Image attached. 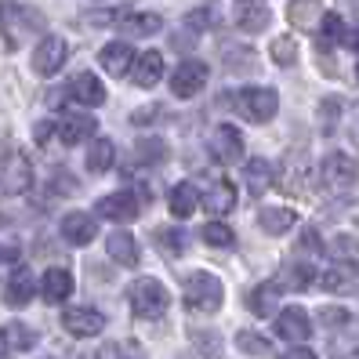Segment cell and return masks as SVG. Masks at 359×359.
I'll list each match as a JSON object with an SVG mask.
<instances>
[{"label": "cell", "mask_w": 359, "mask_h": 359, "mask_svg": "<svg viewBox=\"0 0 359 359\" xmlns=\"http://www.w3.org/2000/svg\"><path fill=\"white\" fill-rule=\"evenodd\" d=\"M40 29H44V15H40V11H33L26 4H15V0L0 4V33H4L8 48H18L26 36H33Z\"/></svg>", "instance_id": "1"}, {"label": "cell", "mask_w": 359, "mask_h": 359, "mask_svg": "<svg viewBox=\"0 0 359 359\" xmlns=\"http://www.w3.org/2000/svg\"><path fill=\"white\" fill-rule=\"evenodd\" d=\"M167 302H171V294H167V287L153 276H142L128 287V305L138 320H160L167 312Z\"/></svg>", "instance_id": "2"}, {"label": "cell", "mask_w": 359, "mask_h": 359, "mask_svg": "<svg viewBox=\"0 0 359 359\" xmlns=\"http://www.w3.org/2000/svg\"><path fill=\"white\" fill-rule=\"evenodd\" d=\"M33 185V167H29V156L22 149H15V145H4L0 142V189L11 196L26 193Z\"/></svg>", "instance_id": "3"}, {"label": "cell", "mask_w": 359, "mask_h": 359, "mask_svg": "<svg viewBox=\"0 0 359 359\" xmlns=\"http://www.w3.org/2000/svg\"><path fill=\"white\" fill-rule=\"evenodd\" d=\"M222 280L210 272H189L185 276V305L193 312H218L222 309Z\"/></svg>", "instance_id": "4"}, {"label": "cell", "mask_w": 359, "mask_h": 359, "mask_svg": "<svg viewBox=\"0 0 359 359\" xmlns=\"http://www.w3.org/2000/svg\"><path fill=\"white\" fill-rule=\"evenodd\" d=\"M236 109L255 123H269L280 109V95L269 88H243V91H236Z\"/></svg>", "instance_id": "5"}, {"label": "cell", "mask_w": 359, "mask_h": 359, "mask_svg": "<svg viewBox=\"0 0 359 359\" xmlns=\"http://www.w3.org/2000/svg\"><path fill=\"white\" fill-rule=\"evenodd\" d=\"M207 76H210L207 62H200V58H182L178 69L171 73V91H175L178 98H196V95L207 88Z\"/></svg>", "instance_id": "6"}, {"label": "cell", "mask_w": 359, "mask_h": 359, "mask_svg": "<svg viewBox=\"0 0 359 359\" xmlns=\"http://www.w3.org/2000/svg\"><path fill=\"white\" fill-rule=\"evenodd\" d=\"M210 156L225 167L240 163L243 160V135L232 128V123H218L215 135H210Z\"/></svg>", "instance_id": "7"}, {"label": "cell", "mask_w": 359, "mask_h": 359, "mask_svg": "<svg viewBox=\"0 0 359 359\" xmlns=\"http://www.w3.org/2000/svg\"><path fill=\"white\" fill-rule=\"evenodd\" d=\"M66 58H69V44L62 36H44L36 44V51H33V69L40 73V76H55L62 66H66Z\"/></svg>", "instance_id": "8"}, {"label": "cell", "mask_w": 359, "mask_h": 359, "mask_svg": "<svg viewBox=\"0 0 359 359\" xmlns=\"http://www.w3.org/2000/svg\"><path fill=\"white\" fill-rule=\"evenodd\" d=\"M359 178V163L348 156V153H330L323 160V182L334 189V193H345V189H352Z\"/></svg>", "instance_id": "9"}, {"label": "cell", "mask_w": 359, "mask_h": 359, "mask_svg": "<svg viewBox=\"0 0 359 359\" xmlns=\"http://www.w3.org/2000/svg\"><path fill=\"white\" fill-rule=\"evenodd\" d=\"M62 327H66V334H73V337H98L102 327H105V316L98 309L73 305V309L62 312Z\"/></svg>", "instance_id": "10"}, {"label": "cell", "mask_w": 359, "mask_h": 359, "mask_svg": "<svg viewBox=\"0 0 359 359\" xmlns=\"http://www.w3.org/2000/svg\"><path fill=\"white\" fill-rule=\"evenodd\" d=\"M276 334L283 337V341L305 345V341H309V334H312L309 312H305L302 305H287V309H280V316H276Z\"/></svg>", "instance_id": "11"}, {"label": "cell", "mask_w": 359, "mask_h": 359, "mask_svg": "<svg viewBox=\"0 0 359 359\" xmlns=\"http://www.w3.org/2000/svg\"><path fill=\"white\" fill-rule=\"evenodd\" d=\"M98 218H109V222H135L138 215H142V203H138V196L135 193H109V196H102L98 203Z\"/></svg>", "instance_id": "12"}, {"label": "cell", "mask_w": 359, "mask_h": 359, "mask_svg": "<svg viewBox=\"0 0 359 359\" xmlns=\"http://www.w3.org/2000/svg\"><path fill=\"white\" fill-rule=\"evenodd\" d=\"M36 298V280L26 265H15L11 269V280L4 287V305L8 309H26L29 302Z\"/></svg>", "instance_id": "13"}, {"label": "cell", "mask_w": 359, "mask_h": 359, "mask_svg": "<svg viewBox=\"0 0 359 359\" xmlns=\"http://www.w3.org/2000/svg\"><path fill=\"white\" fill-rule=\"evenodd\" d=\"M232 18H236V26L243 33H265L269 22H272V11L262 0H236V4H232Z\"/></svg>", "instance_id": "14"}, {"label": "cell", "mask_w": 359, "mask_h": 359, "mask_svg": "<svg viewBox=\"0 0 359 359\" xmlns=\"http://www.w3.org/2000/svg\"><path fill=\"white\" fill-rule=\"evenodd\" d=\"M135 48L128 44V40H113V44H105L98 51V62H102V69L109 73V76H128L135 69Z\"/></svg>", "instance_id": "15"}, {"label": "cell", "mask_w": 359, "mask_h": 359, "mask_svg": "<svg viewBox=\"0 0 359 359\" xmlns=\"http://www.w3.org/2000/svg\"><path fill=\"white\" fill-rule=\"evenodd\" d=\"M62 236H66L69 247H88L98 236V222L88 210H69V215L62 218Z\"/></svg>", "instance_id": "16"}, {"label": "cell", "mask_w": 359, "mask_h": 359, "mask_svg": "<svg viewBox=\"0 0 359 359\" xmlns=\"http://www.w3.org/2000/svg\"><path fill=\"white\" fill-rule=\"evenodd\" d=\"M98 131V120L88 113H66L58 120V138L66 145H80V142H91Z\"/></svg>", "instance_id": "17"}, {"label": "cell", "mask_w": 359, "mask_h": 359, "mask_svg": "<svg viewBox=\"0 0 359 359\" xmlns=\"http://www.w3.org/2000/svg\"><path fill=\"white\" fill-rule=\"evenodd\" d=\"M40 294H44L48 305H62L73 294V272L62 269V265H51L44 272V280H40Z\"/></svg>", "instance_id": "18"}, {"label": "cell", "mask_w": 359, "mask_h": 359, "mask_svg": "<svg viewBox=\"0 0 359 359\" xmlns=\"http://www.w3.org/2000/svg\"><path fill=\"white\" fill-rule=\"evenodd\" d=\"M203 207L215 210V215H229L236 207V189H232L229 178H210L203 189Z\"/></svg>", "instance_id": "19"}, {"label": "cell", "mask_w": 359, "mask_h": 359, "mask_svg": "<svg viewBox=\"0 0 359 359\" xmlns=\"http://www.w3.org/2000/svg\"><path fill=\"white\" fill-rule=\"evenodd\" d=\"M167 207H171V215L175 218H189V215H196V210L203 207V196H200V189L196 185H175L171 193H167Z\"/></svg>", "instance_id": "20"}, {"label": "cell", "mask_w": 359, "mask_h": 359, "mask_svg": "<svg viewBox=\"0 0 359 359\" xmlns=\"http://www.w3.org/2000/svg\"><path fill=\"white\" fill-rule=\"evenodd\" d=\"M163 76V55L160 51H142L135 58V69H131V80L138 88H156Z\"/></svg>", "instance_id": "21"}, {"label": "cell", "mask_w": 359, "mask_h": 359, "mask_svg": "<svg viewBox=\"0 0 359 359\" xmlns=\"http://www.w3.org/2000/svg\"><path fill=\"white\" fill-rule=\"evenodd\" d=\"M69 98H76L80 105H102L105 102V88H102V80L95 73H76L69 80Z\"/></svg>", "instance_id": "22"}, {"label": "cell", "mask_w": 359, "mask_h": 359, "mask_svg": "<svg viewBox=\"0 0 359 359\" xmlns=\"http://www.w3.org/2000/svg\"><path fill=\"white\" fill-rule=\"evenodd\" d=\"M323 4L320 0H290L287 4V18L294 29H320V18H323Z\"/></svg>", "instance_id": "23"}, {"label": "cell", "mask_w": 359, "mask_h": 359, "mask_svg": "<svg viewBox=\"0 0 359 359\" xmlns=\"http://www.w3.org/2000/svg\"><path fill=\"white\" fill-rule=\"evenodd\" d=\"M272 178H276V171H272V163L255 156V160H247L243 167V182H247V193L250 196H265L269 189H272Z\"/></svg>", "instance_id": "24"}, {"label": "cell", "mask_w": 359, "mask_h": 359, "mask_svg": "<svg viewBox=\"0 0 359 359\" xmlns=\"http://www.w3.org/2000/svg\"><path fill=\"white\" fill-rule=\"evenodd\" d=\"M0 345H4L8 352H29V348L36 345V330H33L29 323L11 320V323L0 327Z\"/></svg>", "instance_id": "25"}, {"label": "cell", "mask_w": 359, "mask_h": 359, "mask_svg": "<svg viewBox=\"0 0 359 359\" xmlns=\"http://www.w3.org/2000/svg\"><path fill=\"white\" fill-rule=\"evenodd\" d=\"M105 250H109V258L116 262V265H138V243H135V236L131 232H109V236H105Z\"/></svg>", "instance_id": "26"}, {"label": "cell", "mask_w": 359, "mask_h": 359, "mask_svg": "<svg viewBox=\"0 0 359 359\" xmlns=\"http://www.w3.org/2000/svg\"><path fill=\"white\" fill-rule=\"evenodd\" d=\"M258 225L269 232V236H283L298 225V215H294L290 207H262L258 210Z\"/></svg>", "instance_id": "27"}, {"label": "cell", "mask_w": 359, "mask_h": 359, "mask_svg": "<svg viewBox=\"0 0 359 359\" xmlns=\"http://www.w3.org/2000/svg\"><path fill=\"white\" fill-rule=\"evenodd\" d=\"M323 287H327V290H334V294L359 290V265H348V262L330 265V269L323 272Z\"/></svg>", "instance_id": "28"}, {"label": "cell", "mask_w": 359, "mask_h": 359, "mask_svg": "<svg viewBox=\"0 0 359 359\" xmlns=\"http://www.w3.org/2000/svg\"><path fill=\"white\" fill-rule=\"evenodd\" d=\"M120 29L128 36H153V33L163 29V18L156 11H131V15L120 18Z\"/></svg>", "instance_id": "29"}, {"label": "cell", "mask_w": 359, "mask_h": 359, "mask_svg": "<svg viewBox=\"0 0 359 359\" xmlns=\"http://www.w3.org/2000/svg\"><path fill=\"white\" fill-rule=\"evenodd\" d=\"M280 290H283V283H272V280L258 283L255 290H250V298H247L250 312H255V316H262V320H269V316H272V309H276V302H280Z\"/></svg>", "instance_id": "30"}, {"label": "cell", "mask_w": 359, "mask_h": 359, "mask_svg": "<svg viewBox=\"0 0 359 359\" xmlns=\"http://www.w3.org/2000/svg\"><path fill=\"white\" fill-rule=\"evenodd\" d=\"M116 160V145L113 138H95L91 142V149H88V171L91 175H102V171H109Z\"/></svg>", "instance_id": "31"}, {"label": "cell", "mask_w": 359, "mask_h": 359, "mask_svg": "<svg viewBox=\"0 0 359 359\" xmlns=\"http://www.w3.org/2000/svg\"><path fill=\"white\" fill-rule=\"evenodd\" d=\"M153 243L163 250L167 258H178L182 250H185V232L175 229V225H160V229L153 232Z\"/></svg>", "instance_id": "32"}, {"label": "cell", "mask_w": 359, "mask_h": 359, "mask_svg": "<svg viewBox=\"0 0 359 359\" xmlns=\"http://www.w3.org/2000/svg\"><path fill=\"white\" fill-rule=\"evenodd\" d=\"M316 33H320V44H337V40H341V44H345V18L341 15H334V11H327L323 18H320V29H316Z\"/></svg>", "instance_id": "33"}, {"label": "cell", "mask_w": 359, "mask_h": 359, "mask_svg": "<svg viewBox=\"0 0 359 359\" xmlns=\"http://www.w3.org/2000/svg\"><path fill=\"white\" fill-rule=\"evenodd\" d=\"M312 280H316V272H312L309 262H302V265H283V276H280V283L290 287V290H302V287H309Z\"/></svg>", "instance_id": "34"}, {"label": "cell", "mask_w": 359, "mask_h": 359, "mask_svg": "<svg viewBox=\"0 0 359 359\" xmlns=\"http://www.w3.org/2000/svg\"><path fill=\"white\" fill-rule=\"evenodd\" d=\"M200 236H203L207 247H232V243H236V236H232V229L225 222H207L200 229Z\"/></svg>", "instance_id": "35"}, {"label": "cell", "mask_w": 359, "mask_h": 359, "mask_svg": "<svg viewBox=\"0 0 359 359\" xmlns=\"http://www.w3.org/2000/svg\"><path fill=\"white\" fill-rule=\"evenodd\" d=\"M269 55H272V62H276V66H294V62H298V44H294V36H276L272 40V48H269Z\"/></svg>", "instance_id": "36"}, {"label": "cell", "mask_w": 359, "mask_h": 359, "mask_svg": "<svg viewBox=\"0 0 359 359\" xmlns=\"http://www.w3.org/2000/svg\"><path fill=\"white\" fill-rule=\"evenodd\" d=\"M163 156H167L163 138H142V142L135 145V160H138V163H160Z\"/></svg>", "instance_id": "37"}, {"label": "cell", "mask_w": 359, "mask_h": 359, "mask_svg": "<svg viewBox=\"0 0 359 359\" xmlns=\"http://www.w3.org/2000/svg\"><path fill=\"white\" fill-rule=\"evenodd\" d=\"M330 255H334V258H341V262H348V265H359V240L348 236V232H341V236H334Z\"/></svg>", "instance_id": "38"}, {"label": "cell", "mask_w": 359, "mask_h": 359, "mask_svg": "<svg viewBox=\"0 0 359 359\" xmlns=\"http://www.w3.org/2000/svg\"><path fill=\"white\" fill-rule=\"evenodd\" d=\"M236 345H240V352H247V355H262V352H269V341H265V337L250 334V330H240V334H236Z\"/></svg>", "instance_id": "39"}, {"label": "cell", "mask_w": 359, "mask_h": 359, "mask_svg": "<svg viewBox=\"0 0 359 359\" xmlns=\"http://www.w3.org/2000/svg\"><path fill=\"white\" fill-rule=\"evenodd\" d=\"M210 22H215V11H210V8H196V11L185 15V29L189 33H203Z\"/></svg>", "instance_id": "40"}, {"label": "cell", "mask_w": 359, "mask_h": 359, "mask_svg": "<svg viewBox=\"0 0 359 359\" xmlns=\"http://www.w3.org/2000/svg\"><path fill=\"white\" fill-rule=\"evenodd\" d=\"M320 320H323L327 327L337 330V327H345V323H348V312H345V309H330V305H323V309H320Z\"/></svg>", "instance_id": "41"}, {"label": "cell", "mask_w": 359, "mask_h": 359, "mask_svg": "<svg viewBox=\"0 0 359 359\" xmlns=\"http://www.w3.org/2000/svg\"><path fill=\"white\" fill-rule=\"evenodd\" d=\"M116 18H123V15H116V11H91V15H83V22L88 26H113Z\"/></svg>", "instance_id": "42"}, {"label": "cell", "mask_w": 359, "mask_h": 359, "mask_svg": "<svg viewBox=\"0 0 359 359\" xmlns=\"http://www.w3.org/2000/svg\"><path fill=\"white\" fill-rule=\"evenodd\" d=\"M298 250H309V255H320V250H323L320 236H316V229H305V232H302V243H298Z\"/></svg>", "instance_id": "43"}, {"label": "cell", "mask_w": 359, "mask_h": 359, "mask_svg": "<svg viewBox=\"0 0 359 359\" xmlns=\"http://www.w3.org/2000/svg\"><path fill=\"white\" fill-rule=\"evenodd\" d=\"M163 109H160V105H145V109H135L131 113V123H138V128H142V123H153L149 116H160Z\"/></svg>", "instance_id": "44"}, {"label": "cell", "mask_w": 359, "mask_h": 359, "mask_svg": "<svg viewBox=\"0 0 359 359\" xmlns=\"http://www.w3.org/2000/svg\"><path fill=\"white\" fill-rule=\"evenodd\" d=\"M280 359H316V352H312V348H305V345H294V348L280 352Z\"/></svg>", "instance_id": "45"}, {"label": "cell", "mask_w": 359, "mask_h": 359, "mask_svg": "<svg viewBox=\"0 0 359 359\" xmlns=\"http://www.w3.org/2000/svg\"><path fill=\"white\" fill-rule=\"evenodd\" d=\"M18 262V247L15 243H0V265H15Z\"/></svg>", "instance_id": "46"}, {"label": "cell", "mask_w": 359, "mask_h": 359, "mask_svg": "<svg viewBox=\"0 0 359 359\" xmlns=\"http://www.w3.org/2000/svg\"><path fill=\"white\" fill-rule=\"evenodd\" d=\"M55 123H58V120H40L36 128H33V138H36V142H48V135H51Z\"/></svg>", "instance_id": "47"}, {"label": "cell", "mask_w": 359, "mask_h": 359, "mask_svg": "<svg viewBox=\"0 0 359 359\" xmlns=\"http://www.w3.org/2000/svg\"><path fill=\"white\" fill-rule=\"evenodd\" d=\"M69 175L66 171H55V189L58 193H76V182H66Z\"/></svg>", "instance_id": "48"}, {"label": "cell", "mask_w": 359, "mask_h": 359, "mask_svg": "<svg viewBox=\"0 0 359 359\" xmlns=\"http://www.w3.org/2000/svg\"><path fill=\"white\" fill-rule=\"evenodd\" d=\"M95 359H128V355H123V348H120V345H102Z\"/></svg>", "instance_id": "49"}, {"label": "cell", "mask_w": 359, "mask_h": 359, "mask_svg": "<svg viewBox=\"0 0 359 359\" xmlns=\"http://www.w3.org/2000/svg\"><path fill=\"white\" fill-rule=\"evenodd\" d=\"M345 44H348V48H352V51H359V26H355V29H348V33H345Z\"/></svg>", "instance_id": "50"}, {"label": "cell", "mask_w": 359, "mask_h": 359, "mask_svg": "<svg viewBox=\"0 0 359 359\" xmlns=\"http://www.w3.org/2000/svg\"><path fill=\"white\" fill-rule=\"evenodd\" d=\"M334 359H359V348H345V352H337Z\"/></svg>", "instance_id": "51"}, {"label": "cell", "mask_w": 359, "mask_h": 359, "mask_svg": "<svg viewBox=\"0 0 359 359\" xmlns=\"http://www.w3.org/2000/svg\"><path fill=\"white\" fill-rule=\"evenodd\" d=\"M355 80H359V62H355Z\"/></svg>", "instance_id": "52"}]
</instances>
